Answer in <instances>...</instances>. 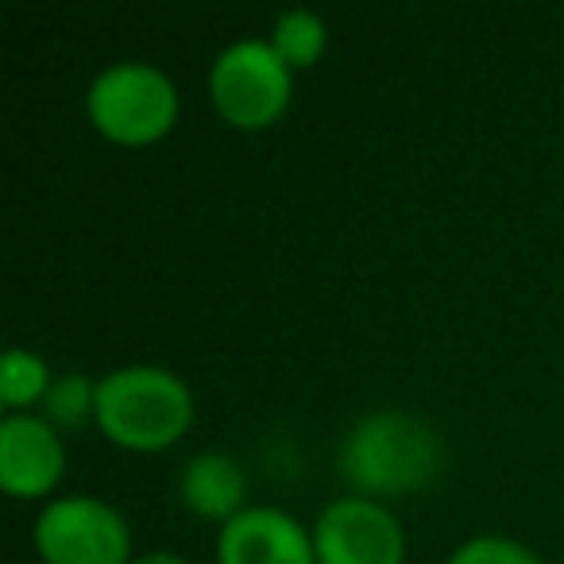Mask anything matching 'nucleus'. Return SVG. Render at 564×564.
<instances>
[{"label": "nucleus", "mask_w": 564, "mask_h": 564, "mask_svg": "<svg viewBox=\"0 0 564 564\" xmlns=\"http://www.w3.org/2000/svg\"><path fill=\"white\" fill-rule=\"evenodd\" d=\"M86 112L101 135L117 143H151L171 132L178 117V89L143 58H120L97 70L86 89Z\"/></svg>", "instance_id": "3"}, {"label": "nucleus", "mask_w": 564, "mask_h": 564, "mask_svg": "<svg viewBox=\"0 0 564 564\" xmlns=\"http://www.w3.org/2000/svg\"><path fill=\"white\" fill-rule=\"evenodd\" d=\"M66 448L58 430L40 414L0 417V484L17 499L47 495L63 479Z\"/></svg>", "instance_id": "8"}, {"label": "nucleus", "mask_w": 564, "mask_h": 564, "mask_svg": "<svg viewBox=\"0 0 564 564\" xmlns=\"http://www.w3.org/2000/svg\"><path fill=\"white\" fill-rule=\"evenodd\" d=\"M243 471L228 453H197L186 460L178 476V495L194 514L217 518L220 525L243 510Z\"/></svg>", "instance_id": "9"}, {"label": "nucleus", "mask_w": 564, "mask_h": 564, "mask_svg": "<svg viewBox=\"0 0 564 564\" xmlns=\"http://www.w3.org/2000/svg\"><path fill=\"white\" fill-rule=\"evenodd\" d=\"M291 63L259 35L232 40L209 66V101L236 128H267L291 105Z\"/></svg>", "instance_id": "4"}, {"label": "nucleus", "mask_w": 564, "mask_h": 564, "mask_svg": "<svg viewBox=\"0 0 564 564\" xmlns=\"http://www.w3.org/2000/svg\"><path fill=\"white\" fill-rule=\"evenodd\" d=\"M194 422V391L159 364H128L97 379V425L112 445L155 453Z\"/></svg>", "instance_id": "2"}, {"label": "nucleus", "mask_w": 564, "mask_h": 564, "mask_svg": "<svg viewBox=\"0 0 564 564\" xmlns=\"http://www.w3.org/2000/svg\"><path fill=\"white\" fill-rule=\"evenodd\" d=\"M35 549L47 564H132V530L105 499L58 495L35 518Z\"/></svg>", "instance_id": "5"}, {"label": "nucleus", "mask_w": 564, "mask_h": 564, "mask_svg": "<svg viewBox=\"0 0 564 564\" xmlns=\"http://www.w3.org/2000/svg\"><path fill=\"white\" fill-rule=\"evenodd\" d=\"M51 368L43 356H35L32 348L12 345L0 360V402L9 406V414H20L32 402H43L51 391Z\"/></svg>", "instance_id": "11"}, {"label": "nucleus", "mask_w": 564, "mask_h": 564, "mask_svg": "<svg viewBox=\"0 0 564 564\" xmlns=\"http://www.w3.org/2000/svg\"><path fill=\"white\" fill-rule=\"evenodd\" d=\"M317 564H402L406 533L379 499L340 495L314 522Z\"/></svg>", "instance_id": "6"}, {"label": "nucleus", "mask_w": 564, "mask_h": 564, "mask_svg": "<svg viewBox=\"0 0 564 564\" xmlns=\"http://www.w3.org/2000/svg\"><path fill=\"white\" fill-rule=\"evenodd\" d=\"M267 40H271L274 51L291 63V70H302V66H314L317 58L325 55V47H329V28H325V20L317 17L314 9H286L271 24Z\"/></svg>", "instance_id": "10"}, {"label": "nucleus", "mask_w": 564, "mask_h": 564, "mask_svg": "<svg viewBox=\"0 0 564 564\" xmlns=\"http://www.w3.org/2000/svg\"><path fill=\"white\" fill-rule=\"evenodd\" d=\"M445 564H541V556L514 538L479 533V538H468L464 545H456Z\"/></svg>", "instance_id": "13"}, {"label": "nucleus", "mask_w": 564, "mask_h": 564, "mask_svg": "<svg viewBox=\"0 0 564 564\" xmlns=\"http://www.w3.org/2000/svg\"><path fill=\"white\" fill-rule=\"evenodd\" d=\"M217 564H317L314 533L279 507H243L217 530Z\"/></svg>", "instance_id": "7"}, {"label": "nucleus", "mask_w": 564, "mask_h": 564, "mask_svg": "<svg viewBox=\"0 0 564 564\" xmlns=\"http://www.w3.org/2000/svg\"><path fill=\"white\" fill-rule=\"evenodd\" d=\"M445 464L441 433L406 410H371L348 430L337 471L364 499L425 487Z\"/></svg>", "instance_id": "1"}, {"label": "nucleus", "mask_w": 564, "mask_h": 564, "mask_svg": "<svg viewBox=\"0 0 564 564\" xmlns=\"http://www.w3.org/2000/svg\"><path fill=\"white\" fill-rule=\"evenodd\" d=\"M43 414L55 430H78L89 417H97V383L82 371L58 376L43 399Z\"/></svg>", "instance_id": "12"}, {"label": "nucleus", "mask_w": 564, "mask_h": 564, "mask_svg": "<svg viewBox=\"0 0 564 564\" xmlns=\"http://www.w3.org/2000/svg\"><path fill=\"white\" fill-rule=\"evenodd\" d=\"M132 564H189L186 556L171 553V549H155V553H140L132 556Z\"/></svg>", "instance_id": "14"}]
</instances>
